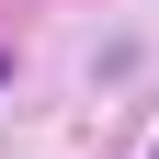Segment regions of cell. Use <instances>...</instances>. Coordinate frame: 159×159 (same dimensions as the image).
Instances as JSON below:
<instances>
[{
	"label": "cell",
	"mask_w": 159,
	"mask_h": 159,
	"mask_svg": "<svg viewBox=\"0 0 159 159\" xmlns=\"http://www.w3.org/2000/svg\"><path fill=\"white\" fill-rule=\"evenodd\" d=\"M0 80H11V57H0Z\"/></svg>",
	"instance_id": "obj_1"
}]
</instances>
